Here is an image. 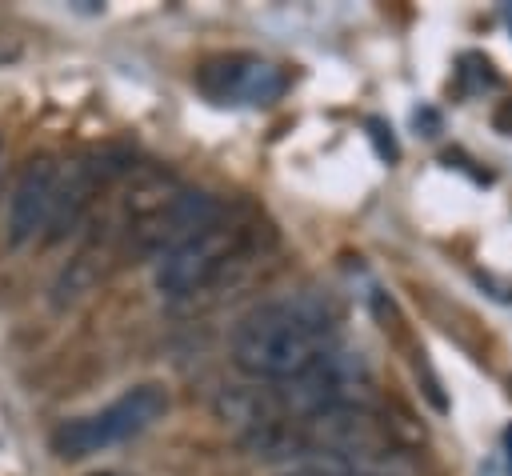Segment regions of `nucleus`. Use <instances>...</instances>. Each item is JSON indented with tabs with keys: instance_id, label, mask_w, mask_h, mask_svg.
<instances>
[{
	"instance_id": "obj_9",
	"label": "nucleus",
	"mask_w": 512,
	"mask_h": 476,
	"mask_svg": "<svg viewBox=\"0 0 512 476\" xmlns=\"http://www.w3.org/2000/svg\"><path fill=\"white\" fill-rule=\"evenodd\" d=\"M284 476H396V472L388 468V460H384V464L328 460V464H300V468H292V472H284Z\"/></svg>"
},
{
	"instance_id": "obj_1",
	"label": "nucleus",
	"mask_w": 512,
	"mask_h": 476,
	"mask_svg": "<svg viewBox=\"0 0 512 476\" xmlns=\"http://www.w3.org/2000/svg\"><path fill=\"white\" fill-rule=\"evenodd\" d=\"M340 312L332 296L300 288L256 304L232 332L228 356L240 376L252 384H280L300 376L320 356H328L340 340Z\"/></svg>"
},
{
	"instance_id": "obj_3",
	"label": "nucleus",
	"mask_w": 512,
	"mask_h": 476,
	"mask_svg": "<svg viewBox=\"0 0 512 476\" xmlns=\"http://www.w3.org/2000/svg\"><path fill=\"white\" fill-rule=\"evenodd\" d=\"M372 388H376V376L368 356L360 348L336 344L312 368L280 384L224 388L216 400V412L240 428H256L268 420H300V416L344 408V404H372Z\"/></svg>"
},
{
	"instance_id": "obj_14",
	"label": "nucleus",
	"mask_w": 512,
	"mask_h": 476,
	"mask_svg": "<svg viewBox=\"0 0 512 476\" xmlns=\"http://www.w3.org/2000/svg\"><path fill=\"white\" fill-rule=\"evenodd\" d=\"M0 164H4V140H0Z\"/></svg>"
},
{
	"instance_id": "obj_12",
	"label": "nucleus",
	"mask_w": 512,
	"mask_h": 476,
	"mask_svg": "<svg viewBox=\"0 0 512 476\" xmlns=\"http://www.w3.org/2000/svg\"><path fill=\"white\" fill-rule=\"evenodd\" d=\"M504 460H508V476H512V424L504 428Z\"/></svg>"
},
{
	"instance_id": "obj_10",
	"label": "nucleus",
	"mask_w": 512,
	"mask_h": 476,
	"mask_svg": "<svg viewBox=\"0 0 512 476\" xmlns=\"http://www.w3.org/2000/svg\"><path fill=\"white\" fill-rule=\"evenodd\" d=\"M492 124H496V132H504V136H512V96L496 104V112H492Z\"/></svg>"
},
{
	"instance_id": "obj_5",
	"label": "nucleus",
	"mask_w": 512,
	"mask_h": 476,
	"mask_svg": "<svg viewBox=\"0 0 512 476\" xmlns=\"http://www.w3.org/2000/svg\"><path fill=\"white\" fill-rule=\"evenodd\" d=\"M168 412V388L156 380H144L128 392H120L116 400H108L96 412L60 420L52 428V452L60 460H84L96 456L104 448H116L132 436H140L144 428H152L160 416Z\"/></svg>"
},
{
	"instance_id": "obj_4",
	"label": "nucleus",
	"mask_w": 512,
	"mask_h": 476,
	"mask_svg": "<svg viewBox=\"0 0 512 476\" xmlns=\"http://www.w3.org/2000/svg\"><path fill=\"white\" fill-rule=\"evenodd\" d=\"M260 220L244 208H220L204 228H196L188 240H180L172 252H164L152 268V284L168 300H188L216 280L228 276V268L244 264L260 248Z\"/></svg>"
},
{
	"instance_id": "obj_2",
	"label": "nucleus",
	"mask_w": 512,
	"mask_h": 476,
	"mask_svg": "<svg viewBox=\"0 0 512 476\" xmlns=\"http://www.w3.org/2000/svg\"><path fill=\"white\" fill-rule=\"evenodd\" d=\"M240 444L260 460H292L300 464H384L400 452L396 420L376 404H344L328 412H312L300 420H268L240 432Z\"/></svg>"
},
{
	"instance_id": "obj_13",
	"label": "nucleus",
	"mask_w": 512,
	"mask_h": 476,
	"mask_svg": "<svg viewBox=\"0 0 512 476\" xmlns=\"http://www.w3.org/2000/svg\"><path fill=\"white\" fill-rule=\"evenodd\" d=\"M92 476H128V472H92Z\"/></svg>"
},
{
	"instance_id": "obj_7",
	"label": "nucleus",
	"mask_w": 512,
	"mask_h": 476,
	"mask_svg": "<svg viewBox=\"0 0 512 476\" xmlns=\"http://www.w3.org/2000/svg\"><path fill=\"white\" fill-rule=\"evenodd\" d=\"M128 172H132V156L124 148H92V152H80V156L64 160L48 240H64L72 228H80L84 216L96 212L100 196L112 192Z\"/></svg>"
},
{
	"instance_id": "obj_11",
	"label": "nucleus",
	"mask_w": 512,
	"mask_h": 476,
	"mask_svg": "<svg viewBox=\"0 0 512 476\" xmlns=\"http://www.w3.org/2000/svg\"><path fill=\"white\" fill-rule=\"evenodd\" d=\"M20 48H16V40L8 36V32H0V60H12Z\"/></svg>"
},
{
	"instance_id": "obj_8",
	"label": "nucleus",
	"mask_w": 512,
	"mask_h": 476,
	"mask_svg": "<svg viewBox=\"0 0 512 476\" xmlns=\"http://www.w3.org/2000/svg\"><path fill=\"white\" fill-rule=\"evenodd\" d=\"M60 168L64 164L48 152L32 156L20 168L12 196H8V244H24L52 224L56 196H60Z\"/></svg>"
},
{
	"instance_id": "obj_6",
	"label": "nucleus",
	"mask_w": 512,
	"mask_h": 476,
	"mask_svg": "<svg viewBox=\"0 0 512 476\" xmlns=\"http://www.w3.org/2000/svg\"><path fill=\"white\" fill-rule=\"evenodd\" d=\"M192 80L220 108H268L288 92V68L256 52H216L200 60Z\"/></svg>"
}]
</instances>
